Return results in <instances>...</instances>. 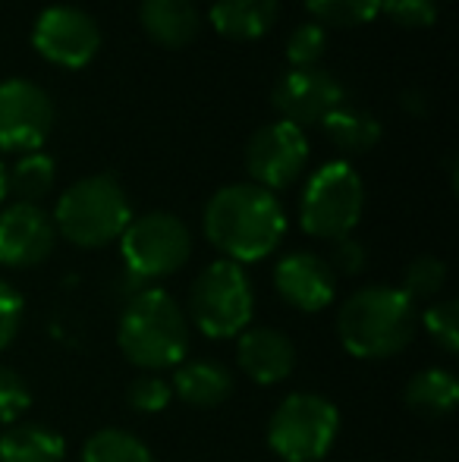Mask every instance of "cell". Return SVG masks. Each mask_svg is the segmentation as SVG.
Instances as JSON below:
<instances>
[{
  "mask_svg": "<svg viewBox=\"0 0 459 462\" xmlns=\"http://www.w3.org/2000/svg\"><path fill=\"white\" fill-rule=\"evenodd\" d=\"M205 236L233 264H252L274 255L287 233V214L274 192L255 183L217 189L205 205Z\"/></svg>",
  "mask_w": 459,
  "mask_h": 462,
  "instance_id": "obj_1",
  "label": "cell"
},
{
  "mask_svg": "<svg viewBox=\"0 0 459 462\" xmlns=\"http://www.w3.org/2000/svg\"><path fill=\"white\" fill-rule=\"evenodd\" d=\"M337 334L355 359H393L416 337V302L399 286H362L340 309Z\"/></svg>",
  "mask_w": 459,
  "mask_h": 462,
  "instance_id": "obj_2",
  "label": "cell"
},
{
  "mask_svg": "<svg viewBox=\"0 0 459 462\" xmlns=\"http://www.w3.org/2000/svg\"><path fill=\"white\" fill-rule=\"evenodd\" d=\"M116 346L126 362L148 374L177 368L189 353V318L170 292L148 286L126 299L116 324Z\"/></svg>",
  "mask_w": 459,
  "mask_h": 462,
  "instance_id": "obj_3",
  "label": "cell"
},
{
  "mask_svg": "<svg viewBox=\"0 0 459 462\" xmlns=\"http://www.w3.org/2000/svg\"><path fill=\"white\" fill-rule=\"evenodd\" d=\"M50 220L67 243L79 249H101L123 236L133 220V205L120 180L111 173H95V177L76 180L60 195Z\"/></svg>",
  "mask_w": 459,
  "mask_h": 462,
  "instance_id": "obj_4",
  "label": "cell"
},
{
  "mask_svg": "<svg viewBox=\"0 0 459 462\" xmlns=\"http://www.w3.org/2000/svg\"><path fill=\"white\" fill-rule=\"evenodd\" d=\"M340 434V409L321 393H289L268 421V447L283 462H321Z\"/></svg>",
  "mask_w": 459,
  "mask_h": 462,
  "instance_id": "obj_5",
  "label": "cell"
},
{
  "mask_svg": "<svg viewBox=\"0 0 459 462\" xmlns=\"http://www.w3.org/2000/svg\"><path fill=\"white\" fill-rule=\"evenodd\" d=\"M365 211V183L346 161H331L308 177L299 201V226L315 239H344Z\"/></svg>",
  "mask_w": 459,
  "mask_h": 462,
  "instance_id": "obj_6",
  "label": "cell"
},
{
  "mask_svg": "<svg viewBox=\"0 0 459 462\" xmlns=\"http://www.w3.org/2000/svg\"><path fill=\"white\" fill-rule=\"evenodd\" d=\"M252 309L255 296L249 274L227 258L211 262L189 286V318L208 340L239 337L252 324Z\"/></svg>",
  "mask_w": 459,
  "mask_h": 462,
  "instance_id": "obj_7",
  "label": "cell"
},
{
  "mask_svg": "<svg viewBox=\"0 0 459 462\" xmlns=\"http://www.w3.org/2000/svg\"><path fill=\"white\" fill-rule=\"evenodd\" d=\"M120 255L126 264V274L139 280L170 277L189 262L192 233L177 214L148 211L133 217L120 236Z\"/></svg>",
  "mask_w": 459,
  "mask_h": 462,
  "instance_id": "obj_8",
  "label": "cell"
},
{
  "mask_svg": "<svg viewBox=\"0 0 459 462\" xmlns=\"http://www.w3.org/2000/svg\"><path fill=\"white\" fill-rule=\"evenodd\" d=\"M308 164V139L306 129L293 123L274 120L255 129L245 142V173L249 183L277 192L293 186Z\"/></svg>",
  "mask_w": 459,
  "mask_h": 462,
  "instance_id": "obj_9",
  "label": "cell"
},
{
  "mask_svg": "<svg viewBox=\"0 0 459 462\" xmlns=\"http://www.w3.org/2000/svg\"><path fill=\"white\" fill-rule=\"evenodd\" d=\"M57 110L50 95L32 79L0 82V152L32 154L48 142Z\"/></svg>",
  "mask_w": 459,
  "mask_h": 462,
  "instance_id": "obj_10",
  "label": "cell"
},
{
  "mask_svg": "<svg viewBox=\"0 0 459 462\" xmlns=\"http://www.w3.org/2000/svg\"><path fill=\"white\" fill-rule=\"evenodd\" d=\"M32 48L38 57L63 69H82L98 57L101 29L79 6H48L35 19L32 29Z\"/></svg>",
  "mask_w": 459,
  "mask_h": 462,
  "instance_id": "obj_11",
  "label": "cell"
},
{
  "mask_svg": "<svg viewBox=\"0 0 459 462\" xmlns=\"http://www.w3.org/2000/svg\"><path fill=\"white\" fill-rule=\"evenodd\" d=\"M271 104L280 114L283 123L293 126H321L325 116L331 110H337L340 104H346V92L331 73L318 67L308 69H289L274 82L271 92Z\"/></svg>",
  "mask_w": 459,
  "mask_h": 462,
  "instance_id": "obj_12",
  "label": "cell"
},
{
  "mask_svg": "<svg viewBox=\"0 0 459 462\" xmlns=\"http://www.w3.org/2000/svg\"><path fill=\"white\" fill-rule=\"evenodd\" d=\"M54 245L57 230L44 208L13 201L0 211V268H38L50 258Z\"/></svg>",
  "mask_w": 459,
  "mask_h": 462,
  "instance_id": "obj_13",
  "label": "cell"
},
{
  "mask_svg": "<svg viewBox=\"0 0 459 462\" xmlns=\"http://www.w3.org/2000/svg\"><path fill=\"white\" fill-rule=\"evenodd\" d=\"M274 290L296 311H325L337 296V274L315 252H289L274 268Z\"/></svg>",
  "mask_w": 459,
  "mask_h": 462,
  "instance_id": "obj_14",
  "label": "cell"
},
{
  "mask_svg": "<svg viewBox=\"0 0 459 462\" xmlns=\"http://www.w3.org/2000/svg\"><path fill=\"white\" fill-rule=\"evenodd\" d=\"M236 362L249 381L271 387L293 374L296 346L277 328H245L236 340Z\"/></svg>",
  "mask_w": 459,
  "mask_h": 462,
  "instance_id": "obj_15",
  "label": "cell"
},
{
  "mask_svg": "<svg viewBox=\"0 0 459 462\" xmlns=\"http://www.w3.org/2000/svg\"><path fill=\"white\" fill-rule=\"evenodd\" d=\"M139 23L145 35L167 51L192 44L202 29V16L192 0H142Z\"/></svg>",
  "mask_w": 459,
  "mask_h": 462,
  "instance_id": "obj_16",
  "label": "cell"
},
{
  "mask_svg": "<svg viewBox=\"0 0 459 462\" xmlns=\"http://www.w3.org/2000/svg\"><path fill=\"white\" fill-rule=\"evenodd\" d=\"M173 396L192 409H215L233 396V371L215 359L179 362L170 381Z\"/></svg>",
  "mask_w": 459,
  "mask_h": 462,
  "instance_id": "obj_17",
  "label": "cell"
},
{
  "mask_svg": "<svg viewBox=\"0 0 459 462\" xmlns=\"http://www.w3.org/2000/svg\"><path fill=\"white\" fill-rule=\"evenodd\" d=\"M277 13V0H215L208 19L217 35L230 42H255L274 29Z\"/></svg>",
  "mask_w": 459,
  "mask_h": 462,
  "instance_id": "obj_18",
  "label": "cell"
},
{
  "mask_svg": "<svg viewBox=\"0 0 459 462\" xmlns=\"http://www.w3.org/2000/svg\"><path fill=\"white\" fill-rule=\"evenodd\" d=\"M403 400L422 419H447L459 402V377L447 368H425L406 383Z\"/></svg>",
  "mask_w": 459,
  "mask_h": 462,
  "instance_id": "obj_19",
  "label": "cell"
},
{
  "mask_svg": "<svg viewBox=\"0 0 459 462\" xmlns=\"http://www.w3.org/2000/svg\"><path fill=\"white\" fill-rule=\"evenodd\" d=\"M67 440L48 425H10L0 434V462H63Z\"/></svg>",
  "mask_w": 459,
  "mask_h": 462,
  "instance_id": "obj_20",
  "label": "cell"
},
{
  "mask_svg": "<svg viewBox=\"0 0 459 462\" xmlns=\"http://www.w3.org/2000/svg\"><path fill=\"white\" fill-rule=\"evenodd\" d=\"M321 126H325L327 139H331L344 154L372 152V148L381 142V135H384V126L378 123V116L368 114V110L349 107V104H340L337 110H331Z\"/></svg>",
  "mask_w": 459,
  "mask_h": 462,
  "instance_id": "obj_21",
  "label": "cell"
},
{
  "mask_svg": "<svg viewBox=\"0 0 459 462\" xmlns=\"http://www.w3.org/2000/svg\"><path fill=\"white\" fill-rule=\"evenodd\" d=\"M57 183V164L50 154L32 152L23 154L16 161V167L10 171V192L19 195V201L38 205L44 195H50V189Z\"/></svg>",
  "mask_w": 459,
  "mask_h": 462,
  "instance_id": "obj_22",
  "label": "cell"
},
{
  "mask_svg": "<svg viewBox=\"0 0 459 462\" xmlns=\"http://www.w3.org/2000/svg\"><path fill=\"white\" fill-rule=\"evenodd\" d=\"M82 462H154L151 450L123 428H101L82 447Z\"/></svg>",
  "mask_w": 459,
  "mask_h": 462,
  "instance_id": "obj_23",
  "label": "cell"
},
{
  "mask_svg": "<svg viewBox=\"0 0 459 462\" xmlns=\"http://www.w3.org/2000/svg\"><path fill=\"white\" fill-rule=\"evenodd\" d=\"M306 10L318 25L353 29V25H365L378 16L381 0H306Z\"/></svg>",
  "mask_w": 459,
  "mask_h": 462,
  "instance_id": "obj_24",
  "label": "cell"
},
{
  "mask_svg": "<svg viewBox=\"0 0 459 462\" xmlns=\"http://www.w3.org/2000/svg\"><path fill=\"white\" fill-rule=\"evenodd\" d=\"M447 286V264L435 255H418L403 268V286L399 290L416 299H437V292Z\"/></svg>",
  "mask_w": 459,
  "mask_h": 462,
  "instance_id": "obj_25",
  "label": "cell"
},
{
  "mask_svg": "<svg viewBox=\"0 0 459 462\" xmlns=\"http://www.w3.org/2000/svg\"><path fill=\"white\" fill-rule=\"evenodd\" d=\"M327 51V32L318 23H302L287 38V60L293 69L318 67V60Z\"/></svg>",
  "mask_w": 459,
  "mask_h": 462,
  "instance_id": "obj_26",
  "label": "cell"
},
{
  "mask_svg": "<svg viewBox=\"0 0 459 462\" xmlns=\"http://www.w3.org/2000/svg\"><path fill=\"white\" fill-rule=\"evenodd\" d=\"M425 330L431 334V340L444 349L447 356L459 353V302L456 299H441L431 302L422 315Z\"/></svg>",
  "mask_w": 459,
  "mask_h": 462,
  "instance_id": "obj_27",
  "label": "cell"
},
{
  "mask_svg": "<svg viewBox=\"0 0 459 462\" xmlns=\"http://www.w3.org/2000/svg\"><path fill=\"white\" fill-rule=\"evenodd\" d=\"M126 400L139 415H158V412H164L173 400L170 381H164L161 374H142L129 383Z\"/></svg>",
  "mask_w": 459,
  "mask_h": 462,
  "instance_id": "obj_28",
  "label": "cell"
},
{
  "mask_svg": "<svg viewBox=\"0 0 459 462\" xmlns=\"http://www.w3.org/2000/svg\"><path fill=\"white\" fill-rule=\"evenodd\" d=\"M32 406V390L16 368L0 365V425H16L19 415Z\"/></svg>",
  "mask_w": 459,
  "mask_h": 462,
  "instance_id": "obj_29",
  "label": "cell"
},
{
  "mask_svg": "<svg viewBox=\"0 0 459 462\" xmlns=\"http://www.w3.org/2000/svg\"><path fill=\"white\" fill-rule=\"evenodd\" d=\"M381 10L403 29H428L437 23V0H381Z\"/></svg>",
  "mask_w": 459,
  "mask_h": 462,
  "instance_id": "obj_30",
  "label": "cell"
},
{
  "mask_svg": "<svg viewBox=\"0 0 459 462\" xmlns=\"http://www.w3.org/2000/svg\"><path fill=\"white\" fill-rule=\"evenodd\" d=\"M25 302L19 290L6 280H0V353L16 340L19 328H23Z\"/></svg>",
  "mask_w": 459,
  "mask_h": 462,
  "instance_id": "obj_31",
  "label": "cell"
},
{
  "mask_svg": "<svg viewBox=\"0 0 459 462\" xmlns=\"http://www.w3.org/2000/svg\"><path fill=\"white\" fill-rule=\"evenodd\" d=\"M365 245L353 236H344V239H334V249H331V271L334 274H344V277H355L365 271Z\"/></svg>",
  "mask_w": 459,
  "mask_h": 462,
  "instance_id": "obj_32",
  "label": "cell"
},
{
  "mask_svg": "<svg viewBox=\"0 0 459 462\" xmlns=\"http://www.w3.org/2000/svg\"><path fill=\"white\" fill-rule=\"evenodd\" d=\"M403 110H409L412 116H422L425 114V95L422 92H403Z\"/></svg>",
  "mask_w": 459,
  "mask_h": 462,
  "instance_id": "obj_33",
  "label": "cell"
},
{
  "mask_svg": "<svg viewBox=\"0 0 459 462\" xmlns=\"http://www.w3.org/2000/svg\"><path fill=\"white\" fill-rule=\"evenodd\" d=\"M6 195H10V171H6L4 161H0V205L6 201Z\"/></svg>",
  "mask_w": 459,
  "mask_h": 462,
  "instance_id": "obj_34",
  "label": "cell"
}]
</instances>
